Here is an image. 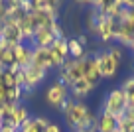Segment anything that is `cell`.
I'll use <instances>...</instances> for the list:
<instances>
[{
  "label": "cell",
  "mask_w": 134,
  "mask_h": 132,
  "mask_svg": "<svg viewBox=\"0 0 134 132\" xmlns=\"http://www.w3.org/2000/svg\"><path fill=\"white\" fill-rule=\"evenodd\" d=\"M93 130H95V128H91V130H81V132H93Z\"/></svg>",
  "instance_id": "7402d4cb"
},
{
  "label": "cell",
  "mask_w": 134,
  "mask_h": 132,
  "mask_svg": "<svg viewBox=\"0 0 134 132\" xmlns=\"http://www.w3.org/2000/svg\"><path fill=\"white\" fill-rule=\"evenodd\" d=\"M116 126H118V120L113 114H109L105 111H100L97 114V122H95L97 132H116Z\"/></svg>",
  "instance_id": "7c38bea8"
},
{
  "label": "cell",
  "mask_w": 134,
  "mask_h": 132,
  "mask_svg": "<svg viewBox=\"0 0 134 132\" xmlns=\"http://www.w3.org/2000/svg\"><path fill=\"white\" fill-rule=\"evenodd\" d=\"M67 47H69V57L71 59H85L87 57V47H83L77 41V37H67Z\"/></svg>",
  "instance_id": "9a60e30c"
},
{
  "label": "cell",
  "mask_w": 134,
  "mask_h": 132,
  "mask_svg": "<svg viewBox=\"0 0 134 132\" xmlns=\"http://www.w3.org/2000/svg\"><path fill=\"white\" fill-rule=\"evenodd\" d=\"M126 95L122 93L120 87H116V89H113V91H109V95L105 97V101H103V107H100V111L109 112V114H113L114 118H122L124 116V111H126Z\"/></svg>",
  "instance_id": "7a4b0ae2"
},
{
  "label": "cell",
  "mask_w": 134,
  "mask_h": 132,
  "mask_svg": "<svg viewBox=\"0 0 134 132\" xmlns=\"http://www.w3.org/2000/svg\"><path fill=\"white\" fill-rule=\"evenodd\" d=\"M55 41V36L49 28H38L34 32V40H32V47H49Z\"/></svg>",
  "instance_id": "4fadbf2b"
},
{
  "label": "cell",
  "mask_w": 134,
  "mask_h": 132,
  "mask_svg": "<svg viewBox=\"0 0 134 132\" xmlns=\"http://www.w3.org/2000/svg\"><path fill=\"white\" fill-rule=\"evenodd\" d=\"M93 89L95 87L91 85V83L87 81V79H77L75 83H73L71 87H69V93H71V99H75V101H83V99H87L89 95L93 93Z\"/></svg>",
  "instance_id": "8fae6325"
},
{
  "label": "cell",
  "mask_w": 134,
  "mask_h": 132,
  "mask_svg": "<svg viewBox=\"0 0 134 132\" xmlns=\"http://www.w3.org/2000/svg\"><path fill=\"white\" fill-rule=\"evenodd\" d=\"M6 22V2L0 0V24H4Z\"/></svg>",
  "instance_id": "d6986e66"
},
{
  "label": "cell",
  "mask_w": 134,
  "mask_h": 132,
  "mask_svg": "<svg viewBox=\"0 0 134 132\" xmlns=\"http://www.w3.org/2000/svg\"><path fill=\"white\" fill-rule=\"evenodd\" d=\"M0 132H18V130H16V128H12V126H8V124H4Z\"/></svg>",
  "instance_id": "44dd1931"
},
{
  "label": "cell",
  "mask_w": 134,
  "mask_h": 132,
  "mask_svg": "<svg viewBox=\"0 0 134 132\" xmlns=\"http://www.w3.org/2000/svg\"><path fill=\"white\" fill-rule=\"evenodd\" d=\"M47 124H49V120H47L46 116H30V118L18 128V132H46Z\"/></svg>",
  "instance_id": "5bb4252c"
},
{
  "label": "cell",
  "mask_w": 134,
  "mask_h": 132,
  "mask_svg": "<svg viewBox=\"0 0 134 132\" xmlns=\"http://www.w3.org/2000/svg\"><path fill=\"white\" fill-rule=\"evenodd\" d=\"M32 65L40 67V69H46V71L55 69V63H53V57H51L49 47H34Z\"/></svg>",
  "instance_id": "52a82bcc"
},
{
  "label": "cell",
  "mask_w": 134,
  "mask_h": 132,
  "mask_svg": "<svg viewBox=\"0 0 134 132\" xmlns=\"http://www.w3.org/2000/svg\"><path fill=\"white\" fill-rule=\"evenodd\" d=\"M14 51V63H16L20 69H26V67L32 63V53H34V47L28 46V43H18V46L12 47Z\"/></svg>",
  "instance_id": "9c48e42d"
},
{
  "label": "cell",
  "mask_w": 134,
  "mask_h": 132,
  "mask_svg": "<svg viewBox=\"0 0 134 132\" xmlns=\"http://www.w3.org/2000/svg\"><path fill=\"white\" fill-rule=\"evenodd\" d=\"M67 99H69V89H67L61 81H57V79L46 89V103L49 104V107L57 108V111Z\"/></svg>",
  "instance_id": "3957f363"
},
{
  "label": "cell",
  "mask_w": 134,
  "mask_h": 132,
  "mask_svg": "<svg viewBox=\"0 0 134 132\" xmlns=\"http://www.w3.org/2000/svg\"><path fill=\"white\" fill-rule=\"evenodd\" d=\"M114 18L110 16H105V14H100L99 20H97V28H95V36L99 37L100 41H110L113 40V34H114Z\"/></svg>",
  "instance_id": "5b68a950"
},
{
  "label": "cell",
  "mask_w": 134,
  "mask_h": 132,
  "mask_svg": "<svg viewBox=\"0 0 134 132\" xmlns=\"http://www.w3.org/2000/svg\"><path fill=\"white\" fill-rule=\"evenodd\" d=\"M93 57H95V63L99 67V73L103 79H113L118 73V65L120 63L114 61L109 51H97V53H93Z\"/></svg>",
  "instance_id": "277c9868"
},
{
  "label": "cell",
  "mask_w": 134,
  "mask_h": 132,
  "mask_svg": "<svg viewBox=\"0 0 134 132\" xmlns=\"http://www.w3.org/2000/svg\"><path fill=\"white\" fill-rule=\"evenodd\" d=\"M46 132H63V130H61V126H59L57 122H51V120H49V124H47Z\"/></svg>",
  "instance_id": "ac0fdd59"
},
{
  "label": "cell",
  "mask_w": 134,
  "mask_h": 132,
  "mask_svg": "<svg viewBox=\"0 0 134 132\" xmlns=\"http://www.w3.org/2000/svg\"><path fill=\"white\" fill-rule=\"evenodd\" d=\"M2 126H4V122H2V120H0V130H2Z\"/></svg>",
  "instance_id": "603a6c76"
},
{
  "label": "cell",
  "mask_w": 134,
  "mask_h": 132,
  "mask_svg": "<svg viewBox=\"0 0 134 132\" xmlns=\"http://www.w3.org/2000/svg\"><path fill=\"white\" fill-rule=\"evenodd\" d=\"M83 79H87L89 83H91L93 87H97L100 83V73H99V67H97L95 63V57H93V53H89L87 57H85V67H83Z\"/></svg>",
  "instance_id": "30bf717a"
},
{
  "label": "cell",
  "mask_w": 134,
  "mask_h": 132,
  "mask_svg": "<svg viewBox=\"0 0 134 132\" xmlns=\"http://www.w3.org/2000/svg\"><path fill=\"white\" fill-rule=\"evenodd\" d=\"M107 51L110 53V57H113L116 63H120V59H122V47H118V46H113V47H109Z\"/></svg>",
  "instance_id": "e0dca14e"
},
{
  "label": "cell",
  "mask_w": 134,
  "mask_h": 132,
  "mask_svg": "<svg viewBox=\"0 0 134 132\" xmlns=\"http://www.w3.org/2000/svg\"><path fill=\"white\" fill-rule=\"evenodd\" d=\"M59 112L63 114L67 128L73 132H81V130H91L95 128L97 122V114H93V111L89 108V104L85 101H75L69 99L59 107Z\"/></svg>",
  "instance_id": "6da1fadb"
},
{
  "label": "cell",
  "mask_w": 134,
  "mask_h": 132,
  "mask_svg": "<svg viewBox=\"0 0 134 132\" xmlns=\"http://www.w3.org/2000/svg\"><path fill=\"white\" fill-rule=\"evenodd\" d=\"M116 132H134V122L132 120H126V118H118Z\"/></svg>",
  "instance_id": "2e32d148"
},
{
  "label": "cell",
  "mask_w": 134,
  "mask_h": 132,
  "mask_svg": "<svg viewBox=\"0 0 134 132\" xmlns=\"http://www.w3.org/2000/svg\"><path fill=\"white\" fill-rule=\"evenodd\" d=\"M0 37L6 40L12 47L18 46V43H24V36H22V32H20V26H18L16 22H10V20H6L4 24H2Z\"/></svg>",
  "instance_id": "ba28073f"
},
{
  "label": "cell",
  "mask_w": 134,
  "mask_h": 132,
  "mask_svg": "<svg viewBox=\"0 0 134 132\" xmlns=\"http://www.w3.org/2000/svg\"><path fill=\"white\" fill-rule=\"evenodd\" d=\"M2 53H4V50H0V59H2Z\"/></svg>",
  "instance_id": "cb8c5ba5"
},
{
  "label": "cell",
  "mask_w": 134,
  "mask_h": 132,
  "mask_svg": "<svg viewBox=\"0 0 134 132\" xmlns=\"http://www.w3.org/2000/svg\"><path fill=\"white\" fill-rule=\"evenodd\" d=\"M49 51H51V57H53V63H55V69L63 65V63L69 59V47H67V37H57L49 46Z\"/></svg>",
  "instance_id": "8992f818"
},
{
  "label": "cell",
  "mask_w": 134,
  "mask_h": 132,
  "mask_svg": "<svg viewBox=\"0 0 134 132\" xmlns=\"http://www.w3.org/2000/svg\"><path fill=\"white\" fill-rule=\"evenodd\" d=\"M77 41H79L83 47H87V43H89V37L85 36V34H81V36H77Z\"/></svg>",
  "instance_id": "ffe728a7"
}]
</instances>
